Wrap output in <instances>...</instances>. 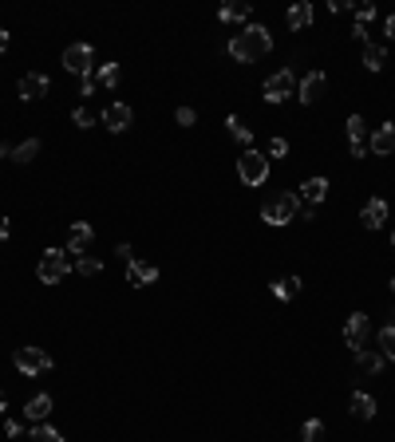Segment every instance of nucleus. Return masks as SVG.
<instances>
[{
  "instance_id": "27",
  "label": "nucleus",
  "mask_w": 395,
  "mask_h": 442,
  "mask_svg": "<svg viewBox=\"0 0 395 442\" xmlns=\"http://www.w3.org/2000/svg\"><path fill=\"white\" fill-rule=\"evenodd\" d=\"M379 351H384L387 359H395V324H384V332H379Z\"/></svg>"
},
{
  "instance_id": "31",
  "label": "nucleus",
  "mask_w": 395,
  "mask_h": 442,
  "mask_svg": "<svg viewBox=\"0 0 395 442\" xmlns=\"http://www.w3.org/2000/svg\"><path fill=\"white\" fill-rule=\"evenodd\" d=\"M76 272H79V277H95V272H99V261H95V257H79Z\"/></svg>"
},
{
  "instance_id": "7",
  "label": "nucleus",
  "mask_w": 395,
  "mask_h": 442,
  "mask_svg": "<svg viewBox=\"0 0 395 442\" xmlns=\"http://www.w3.org/2000/svg\"><path fill=\"white\" fill-rule=\"evenodd\" d=\"M297 91V79H292V68H281L265 79V103H284Z\"/></svg>"
},
{
  "instance_id": "6",
  "label": "nucleus",
  "mask_w": 395,
  "mask_h": 442,
  "mask_svg": "<svg viewBox=\"0 0 395 442\" xmlns=\"http://www.w3.org/2000/svg\"><path fill=\"white\" fill-rule=\"evenodd\" d=\"M63 68H68L71 76L87 79V76H91V68H95V51L87 48V43H71V48L63 51Z\"/></svg>"
},
{
  "instance_id": "14",
  "label": "nucleus",
  "mask_w": 395,
  "mask_h": 442,
  "mask_svg": "<svg viewBox=\"0 0 395 442\" xmlns=\"http://www.w3.org/2000/svg\"><path fill=\"white\" fill-rule=\"evenodd\" d=\"M360 221L368 225V230H384V225H387V202H384V197H371V202L364 205Z\"/></svg>"
},
{
  "instance_id": "30",
  "label": "nucleus",
  "mask_w": 395,
  "mask_h": 442,
  "mask_svg": "<svg viewBox=\"0 0 395 442\" xmlns=\"http://www.w3.org/2000/svg\"><path fill=\"white\" fill-rule=\"evenodd\" d=\"M32 442H63V434L56 426H36L32 431Z\"/></svg>"
},
{
  "instance_id": "18",
  "label": "nucleus",
  "mask_w": 395,
  "mask_h": 442,
  "mask_svg": "<svg viewBox=\"0 0 395 442\" xmlns=\"http://www.w3.org/2000/svg\"><path fill=\"white\" fill-rule=\"evenodd\" d=\"M309 24H312V4L309 0H297V4L289 9V28L292 32H301V28H309Z\"/></svg>"
},
{
  "instance_id": "17",
  "label": "nucleus",
  "mask_w": 395,
  "mask_h": 442,
  "mask_svg": "<svg viewBox=\"0 0 395 442\" xmlns=\"http://www.w3.org/2000/svg\"><path fill=\"white\" fill-rule=\"evenodd\" d=\"M356 367H360V371H368V375H379V371H384V351L360 348V351H356Z\"/></svg>"
},
{
  "instance_id": "34",
  "label": "nucleus",
  "mask_w": 395,
  "mask_h": 442,
  "mask_svg": "<svg viewBox=\"0 0 395 442\" xmlns=\"http://www.w3.org/2000/svg\"><path fill=\"white\" fill-rule=\"evenodd\" d=\"M371 20H376V9H371V4H360V9H356V24H364V28H368Z\"/></svg>"
},
{
  "instance_id": "28",
  "label": "nucleus",
  "mask_w": 395,
  "mask_h": 442,
  "mask_svg": "<svg viewBox=\"0 0 395 442\" xmlns=\"http://www.w3.org/2000/svg\"><path fill=\"white\" fill-rule=\"evenodd\" d=\"M301 442H324V423H320V418H309L304 431H301Z\"/></svg>"
},
{
  "instance_id": "5",
  "label": "nucleus",
  "mask_w": 395,
  "mask_h": 442,
  "mask_svg": "<svg viewBox=\"0 0 395 442\" xmlns=\"http://www.w3.org/2000/svg\"><path fill=\"white\" fill-rule=\"evenodd\" d=\"M12 364H16V371H24V375H43V371H52V356H48L43 348H16Z\"/></svg>"
},
{
  "instance_id": "23",
  "label": "nucleus",
  "mask_w": 395,
  "mask_h": 442,
  "mask_svg": "<svg viewBox=\"0 0 395 442\" xmlns=\"http://www.w3.org/2000/svg\"><path fill=\"white\" fill-rule=\"evenodd\" d=\"M352 415L356 418H371V415H376V399H371L368 391H356L352 395Z\"/></svg>"
},
{
  "instance_id": "10",
  "label": "nucleus",
  "mask_w": 395,
  "mask_h": 442,
  "mask_svg": "<svg viewBox=\"0 0 395 442\" xmlns=\"http://www.w3.org/2000/svg\"><path fill=\"white\" fill-rule=\"evenodd\" d=\"M48 87H52V79L43 76V71H32V76H24V79L16 83V95H20L24 103H32V99H40Z\"/></svg>"
},
{
  "instance_id": "24",
  "label": "nucleus",
  "mask_w": 395,
  "mask_h": 442,
  "mask_svg": "<svg viewBox=\"0 0 395 442\" xmlns=\"http://www.w3.org/2000/svg\"><path fill=\"white\" fill-rule=\"evenodd\" d=\"M297 292H301V281H297V277H281V281H273V297L277 300H292Z\"/></svg>"
},
{
  "instance_id": "9",
  "label": "nucleus",
  "mask_w": 395,
  "mask_h": 442,
  "mask_svg": "<svg viewBox=\"0 0 395 442\" xmlns=\"http://www.w3.org/2000/svg\"><path fill=\"white\" fill-rule=\"evenodd\" d=\"M364 340H368V316L356 312V316H348V324H344V344L352 351H360Z\"/></svg>"
},
{
  "instance_id": "3",
  "label": "nucleus",
  "mask_w": 395,
  "mask_h": 442,
  "mask_svg": "<svg viewBox=\"0 0 395 442\" xmlns=\"http://www.w3.org/2000/svg\"><path fill=\"white\" fill-rule=\"evenodd\" d=\"M237 174H241L245 186H265L269 182V158L261 150H245L237 158Z\"/></svg>"
},
{
  "instance_id": "2",
  "label": "nucleus",
  "mask_w": 395,
  "mask_h": 442,
  "mask_svg": "<svg viewBox=\"0 0 395 442\" xmlns=\"http://www.w3.org/2000/svg\"><path fill=\"white\" fill-rule=\"evenodd\" d=\"M40 284H60L63 277L71 272V261H68V253L63 249H43L40 253Z\"/></svg>"
},
{
  "instance_id": "15",
  "label": "nucleus",
  "mask_w": 395,
  "mask_h": 442,
  "mask_svg": "<svg viewBox=\"0 0 395 442\" xmlns=\"http://www.w3.org/2000/svg\"><path fill=\"white\" fill-rule=\"evenodd\" d=\"M364 135H368L364 119L352 115V119H348V150H352V158H364V150H368V146H364Z\"/></svg>"
},
{
  "instance_id": "1",
  "label": "nucleus",
  "mask_w": 395,
  "mask_h": 442,
  "mask_svg": "<svg viewBox=\"0 0 395 442\" xmlns=\"http://www.w3.org/2000/svg\"><path fill=\"white\" fill-rule=\"evenodd\" d=\"M269 51H273V36H269L265 24H250L245 32H237L230 40V60H237V63H257Z\"/></svg>"
},
{
  "instance_id": "33",
  "label": "nucleus",
  "mask_w": 395,
  "mask_h": 442,
  "mask_svg": "<svg viewBox=\"0 0 395 442\" xmlns=\"http://www.w3.org/2000/svg\"><path fill=\"white\" fill-rule=\"evenodd\" d=\"M174 119H178V127H194V123H198V110H194V107H178V115H174Z\"/></svg>"
},
{
  "instance_id": "29",
  "label": "nucleus",
  "mask_w": 395,
  "mask_h": 442,
  "mask_svg": "<svg viewBox=\"0 0 395 442\" xmlns=\"http://www.w3.org/2000/svg\"><path fill=\"white\" fill-rule=\"evenodd\" d=\"M95 79H99L103 87H119V63H103Z\"/></svg>"
},
{
  "instance_id": "42",
  "label": "nucleus",
  "mask_w": 395,
  "mask_h": 442,
  "mask_svg": "<svg viewBox=\"0 0 395 442\" xmlns=\"http://www.w3.org/2000/svg\"><path fill=\"white\" fill-rule=\"evenodd\" d=\"M0 158H12V150H9V146H4V143H0Z\"/></svg>"
},
{
  "instance_id": "12",
  "label": "nucleus",
  "mask_w": 395,
  "mask_h": 442,
  "mask_svg": "<svg viewBox=\"0 0 395 442\" xmlns=\"http://www.w3.org/2000/svg\"><path fill=\"white\" fill-rule=\"evenodd\" d=\"M155 281H158V264H150V261H130L127 264V284L143 289V284H155Z\"/></svg>"
},
{
  "instance_id": "38",
  "label": "nucleus",
  "mask_w": 395,
  "mask_h": 442,
  "mask_svg": "<svg viewBox=\"0 0 395 442\" xmlns=\"http://www.w3.org/2000/svg\"><path fill=\"white\" fill-rule=\"evenodd\" d=\"M352 40H356V43H368V28L356 24V28H352Z\"/></svg>"
},
{
  "instance_id": "26",
  "label": "nucleus",
  "mask_w": 395,
  "mask_h": 442,
  "mask_svg": "<svg viewBox=\"0 0 395 442\" xmlns=\"http://www.w3.org/2000/svg\"><path fill=\"white\" fill-rule=\"evenodd\" d=\"M36 154H40V138H24V143L12 150V162H32Z\"/></svg>"
},
{
  "instance_id": "4",
  "label": "nucleus",
  "mask_w": 395,
  "mask_h": 442,
  "mask_svg": "<svg viewBox=\"0 0 395 442\" xmlns=\"http://www.w3.org/2000/svg\"><path fill=\"white\" fill-rule=\"evenodd\" d=\"M297 213H301V194H281L261 210V221H269V225H289Z\"/></svg>"
},
{
  "instance_id": "41",
  "label": "nucleus",
  "mask_w": 395,
  "mask_h": 442,
  "mask_svg": "<svg viewBox=\"0 0 395 442\" xmlns=\"http://www.w3.org/2000/svg\"><path fill=\"white\" fill-rule=\"evenodd\" d=\"M9 48V32H4V28H0V51Z\"/></svg>"
},
{
  "instance_id": "32",
  "label": "nucleus",
  "mask_w": 395,
  "mask_h": 442,
  "mask_svg": "<svg viewBox=\"0 0 395 442\" xmlns=\"http://www.w3.org/2000/svg\"><path fill=\"white\" fill-rule=\"evenodd\" d=\"M71 123H76L79 130H87V127H95V115H91V110H87V107H79L76 115H71Z\"/></svg>"
},
{
  "instance_id": "36",
  "label": "nucleus",
  "mask_w": 395,
  "mask_h": 442,
  "mask_svg": "<svg viewBox=\"0 0 395 442\" xmlns=\"http://www.w3.org/2000/svg\"><path fill=\"white\" fill-rule=\"evenodd\" d=\"M95 87H99V79H95V76H87L83 83H79V95L87 99V95H95Z\"/></svg>"
},
{
  "instance_id": "21",
  "label": "nucleus",
  "mask_w": 395,
  "mask_h": 442,
  "mask_svg": "<svg viewBox=\"0 0 395 442\" xmlns=\"http://www.w3.org/2000/svg\"><path fill=\"white\" fill-rule=\"evenodd\" d=\"M324 194H328V178H309L301 186V197L309 205H320V202H324Z\"/></svg>"
},
{
  "instance_id": "11",
  "label": "nucleus",
  "mask_w": 395,
  "mask_h": 442,
  "mask_svg": "<svg viewBox=\"0 0 395 442\" xmlns=\"http://www.w3.org/2000/svg\"><path fill=\"white\" fill-rule=\"evenodd\" d=\"M297 95H301V103H320L324 99V71H309V76L297 83Z\"/></svg>"
},
{
  "instance_id": "40",
  "label": "nucleus",
  "mask_w": 395,
  "mask_h": 442,
  "mask_svg": "<svg viewBox=\"0 0 395 442\" xmlns=\"http://www.w3.org/2000/svg\"><path fill=\"white\" fill-rule=\"evenodd\" d=\"M4 237H9V221L0 217V241H4Z\"/></svg>"
},
{
  "instance_id": "22",
  "label": "nucleus",
  "mask_w": 395,
  "mask_h": 442,
  "mask_svg": "<svg viewBox=\"0 0 395 442\" xmlns=\"http://www.w3.org/2000/svg\"><path fill=\"white\" fill-rule=\"evenodd\" d=\"M217 20H222V24H237V20H250V4H245V0H233V4H222Z\"/></svg>"
},
{
  "instance_id": "43",
  "label": "nucleus",
  "mask_w": 395,
  "mask_h": 442,
  "mask_svg": "<svg viewBox=\"0 0 395 442\" xmlns=\"http://www.w3.org/2000/svg\"><path fill=\"white\" fill-rule=\"evenodd\" d=\"M391 253H395V233H391Z\"/></svg>"
},
{
  "instance_id": "19",
  "label": "nucleus",
  "mask_w": 395,
  "mask_h": 442,
  "mask_svg": "<svg viewBox=\"0 0 395 442\" xmlns=\"http://www.w3.org/2000/svg\"><path fill=\"white\" fill-rule=\"evenodd\" d=\"M91 225H87V221H76V225H71V233H68V245H71V253H83L87 245H91Z\"/></svg>"
},
{
  "instance_id": "13",
  "label": "nucleus",
  "mask_w": 395,
  "mask_h": 442,
  "mask_svg": "<svg viewBox=\"0 0 395 442\" xmlns=\"http://www.w3.org/2000/svg\"><path fill=\"white\" fill-rule=\"evenodd\" d=\"M368 150L376 154V158H387V154H395V123H384V127L371 135Z\"/></svg>"
},
{
  "instance_id": "25",
  "label": "nucleus",
  "mask_w": 395,
  "mask_h": 442,
  "mask_svg": "<svg viewBox=\"0 0 395 442\" xmlns=\"http://www.w3.org/2000/svg\"><path fill=\"white\" fill-rule=\"evenodd\" d=\"M225 127H230V135H233V138H237V143H241V146H250V143H253V130H250V127H245V123H241V119H237V115H230V119H225Z\"/></svg>"
},
{
  "instance_id": "20",
  "label": "nucleus",
  "mask_w": 395,
  "mask_h": 442,
  "mask_svg": "<svg viewBox=\"0 0 395 442\" xmlns=\"http://www.w3.org/2000/svg\"><path fill=\"white\" fill-rule=\"evenodd\" d=\"M364 68L368 71H384L387 68V48L384 43H364Z\"/></svg>"
},
{
  "instance_id": "35",
  "label": "nucleus",
  "mask_w": 395,
  "mask_h": 442,
  "mask_svg": "<svg viewBox=\"0 0 395 442\" xmlns=\"http://www.w3.org/2000/svg\"><path fill=\"white\" fill-rule=\"evenodd\" d=\"M269 154H273V158H284V154H289V143H284V138H269Z\"/></svg>"
},
{
  "instance_id": "37",
  "label": "nucleus",
  "mask_w": 395,
  "mask_h": 442,
  "mask_svg": "<svg viewBox=\"0 0 395 442\" xmlns=\"http://www.w3.org/2000/svg\"><path fill=\"white\" fill-rule=\"evenodd\" d=\"M115 253H119V257H123V261H127V264H130V261H135V249H130V245H127V241H123V245H119V249H115Z\"/></svg>"
},
{
  "instance_id": "16",
  "label": "nucleus",
  "mask_w": 395,
  "mask_h": 442,
  "mask_svg": "<svg viewBox=\"0 0 395 442\" xmlns=\"http://www.w3.org/2000/svg\"><path fill=\"white\" fill-rule=\"evenodd\" d=\"M24 415L32 418V423H43V418L52 415V395H32V399L24 403Z\"/></svg>"
},
{
  "instance_id": "45",
  "label": "nucleus",
  "mask_w": 395,
  "mask_h": 442,
  "mask_svg": "<svg viewBox=\"0 0 395 442\" xmlns=\"http://www.w3.org/2000/svg\"><path fill=\"white\" fill-rule=\"evenodd\" d=\"M391 292H395V277H391Z\"/></svg>"
},
{
  "instance_id": "39",
  "label": "nucleus",
  "mask_w": 395,
  "mask_h": 442,
  "mask_svg": "<svg viewBox=\"0 0 395 442\" xmlns=\"http://www.w3.org/2000/svg\"><path fill=\"white\" fill-rule=\"evenodd\" d=\"M387 40L395 43V12H391V16H387Z\"/></svg>"
},
{
  "instance_id": "8",
  "label": "nucleus",
  "mask_w": 395,
  "mask_h": 442,
  "mask_svg": "<svg viewBox=\"0 0 395 442\" xmlns=\"http://www.w3.org/2000/svg\"><path fill=\"white\" fill-rule=\"evenodd\" d=\"M130 119H135V110H130L127 103H111V107L103 110V127L111 130V135H123V130L130 127Z\"/></svg>"
},
{
  "instance_id": "44",
  "label": "nucleus",
  "mask_w": 395,
  "mask_h": 442,
  "mask_svg": "<svg viewBox=\"0 0 395 442\" xmlns=\"http://www.w3.org/2000/svg\"><path fill=\"white\" fill-rule=\"evenodd\" d=\"M0 411H4V395H0Z\"/></svg>"
}]
</instances>
